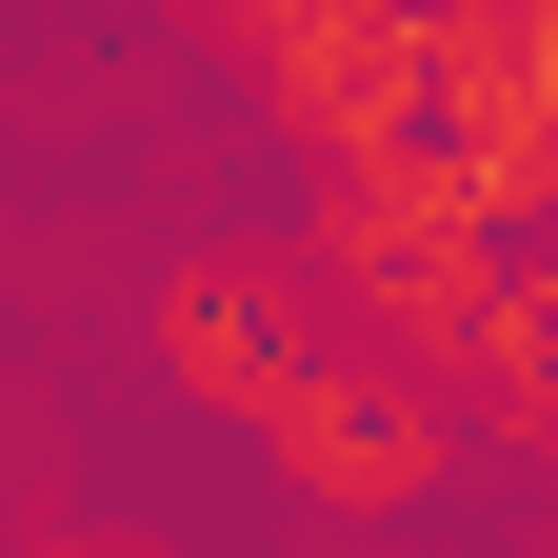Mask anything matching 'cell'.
Here are the masks:
<instances>
[{
	"mask_svg": "<svg viewBox=\"0 0 558 558\" xmlns=\"http://www.w3.org/2000/svg\"><path fill=\"white\" fill-rule=\"evenodd\" d=\"M220 81L300 140V160H379L418 140V0H199Z\"/></svg>",
	"mask_w": 558,
	"mask_h": 558,
	"instance_id": "cell-3",
	"label": "cell"
},
{
	"mask_svg": "<svg viewBox=\"0 0 558 558\" xmlns=\"http://www.w3.org/2000/svg\"><path fill=\"white\" fill-rule=\"evenodd\" d=\"M319 300L379 339V360H459L478 300H499V220L439 180V140H379V160H319Z\"/></svg>",
	"mask_w": 558,
	"mask_h": 558,
	"instance_id": "cell-1",
	"label": "cell"
},
{
	"mask_svg": "<svg viewBox=\"0 0 558 558\" xmlns=\"http://www.w3.org/2000/svg\"><path fill=\"white\" fill-rule=\"evenodd\" d=\"M180 21H199V0H180Z\"/></svg>",
	"mask_w": 558,
	"mask_h": 558,
	"instance_id": "cell-5",
	"label": "cell"
},
{
	"mask_svg": "<svg viewBox=\"0 0 558 558\" xmlns=\"http://www.w3.org/2000/svg\"><path fill=\"white\" fill-rule=\"evenodd\" d=\"M279 360H300V279H279V259H180V279H160V379H180V399L240 418Z\"/></svg>",
	"mask_w": 558,
	"mask_h": 558,
	"instance_id": "cell-4",
	"label": "cell"
},
{
	"mask_svg": "<svg viewBox=\"0 0 558 558\" xmlns=\"http://www.w3.org/2000/svg\"><path fill=\"white\" fill-rule=\"evenodd\" d=\"M240 439L300 478L319 519H418L459 478V418H439V360H379V339H300L259 399H240Z\"/></svg>",
	"mask_w": 558,
	"mask_h": 558,
	"instance_id": "cell-2",
	"label": "cell"
}]
</instances>
